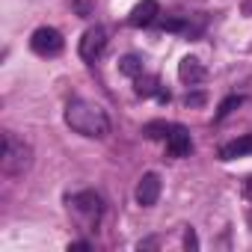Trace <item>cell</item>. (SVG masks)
I'll return each mask as SVG.
<instances>
[{"mask_svg": "<svg viewBox=\"0 0 252 252\" xmlns=\"http://www.w3.org/2000/svg\"><path fill=\"white\" fill-rule=\"evenodd\" d=\"M65 125L74 134L89 137V140H104L110 134V119H107L104 107H98L95 101H86V98L68 101V107H65Z\"/></svg>", "mask_w": 252, "mask_h": 252, "instance_id": "obj_1", "label": "cell"}, {"mask_svg": "<svg viewBox=\"0 0 252 252\" xmlns=\"http://www.w3.org/2000/svg\"><path fill=\"white\" fill-rule=\"evenodd\" d=\"M33 163V149L12 131L3 134V155H0V169L3 175H24Z\"/></svg>", "mask_w": 252, "mask_h": 252, "instance_id": "obj_2", "label": "cell"}, {"mask_svg": "<svg viewBox=\"0 0 252 252\" xmlns=\"http://www.w3.org/2000/svg\"><path fill=\"white\" fill-rule=\"evenodd\" d=\"M68 208L71 214L77 217V222L83 228H95L98 220H101V196L92 193V190H83V193H74L68 199Z\"/></svg>", "mask_w": 252, "mask_h": 252, "instance_id": "obj_3", "label": "cell"}, {"mask_svg": "<svg viewBox=\"0 0 252 252\" xmlns=\"http://www.w3.org/2000/svg\"><path fill=\"white\" fill-rule=\"evenodd\" d=\"M30 48H33V54H39V57H57V54H63L65 42H63L60 30H54V27H39V30L30 36Z\"/></svg>", "mask_w": 252, "mask_h": 252, "instance_id": "obj_4", "label": "cell"}, {"mask_svg": "<svg viewBox=\"0 0 252 252\" xmlns=\"http://www.w3.org/2000/svg\"><path fill=\"white\" fill-rule=\"evenodd\" d=\"M77 51H80V57H83L86 63H95V60L107 51V30H104V27H89V30L83 33Z\"/></svg>", "mask_w": 252, "mask_h": 252, "instance_id": "obj_5", "label": "cell"}, {"mask_svg": "<svg viewBox=\"0 0 252 252\" xmlns=\"http://www.w3.org/2000/svg\"><path fill=\"white\" fill-rule=\"evenodd\" d=\"M158 199H160V175L158 172H146L140 178V184H137V205L152 208V205H158Z\"/></svg>", "mask_w": 252, "mask_h": 252, "instance_id": "obj_6", "label": "cell"}, {"mask_svg": "<svg viewBox=\"0 0 252 252\" xmlns=\"http://www.w3.org/2000/svg\"><path fill=\"white\" fill-rule=\"evenodd\" d=\"M158 15H160V3L158 0H140V3L134 6V12H131V24L134 27H149V24H155L158 21Z\"/></svg>", "mask_w": 252, "mask_h": 252, "instance_id": "obj_7", "label": "cell"}, {"mask_svg": "<svg viewBox=\"0 0 252 252\" xmlns=\"http://www.w3.org/2000/svg\"><path fill=\"white\" fill-rule=\"evenodd\" d=\"M190 152H193L190 134L181 128V125H175V131L166 137V155H169V158H187Z\"/></svg>", "mask_w": 252, "mask_h": 252, "instance_id": "obj_8", "label": "cell"}, {"mask_svg": "<svg viewBox=\"0 0 252 252\" xmlns=\"http://www.w3.org/2000/svg\"><path fill=\"white\" fill-rule=\"evenodd\" d=\"M246 155H252V134H243V137H237L220 149V160H237Z\"/></svg>", "mask_w": 252, "mask_h": 252, "instance_id": "obj_9", "label": "cell"}, {"mask_svg": "<svg viewBox=\"0 0 252 252\" xmlns=\"http://www.w3.org/2000/svg\"><path fill=\"white\" fill-rule=\"evenodd\" d=\"M178 77H181V83H202L205 80V65L196 60V57H184L181 63H178Z\"/></svg>", "mask_w": 252, "mask_h": 252, "instance_id": "obj_10", "label": "cell"}, {"mask_svg": "<svg viewBox=\"0 0 252 252\" xmlns=\"http://www.w3.org/2000/svg\"><path fill=\"white\" fill-rule=\"evenodd\" d=\"M137 95H143V98H149V95H158L160 101H169V92H163L160 86H158V77H137Z\"/></svg>", "mask_w": 252, "mask_h": 252, "instance_id": "obj_11", "label": "cell"}, {"mask_svg": "<svg viewBox=\"0 0 252 252\" xmlns=\"http://www.w3.org/2000/svg\"><path fill=\"white\" fill-rule=\"evenodd\" d=\"M119 71H122L125 77H134V80H137V77L143 74V60H140V57H134V54L122 57V60H119Z\"/></svg>", "mask_w": 252, "mask_h": 252, "instance_id": "obj_12", "label": "cell"}, {"mask_svg": "<svg viewBox=\"0 0 252 252\" xmlns=\"http://www.w3.org/2000/svg\"><path fill=\"white\" fill-rule=\"evenodd\" d=\"M172 131H175V125H169V122H149L143 128V134L152 137V140H166Z\"/></svg>", "mask_w": 252, "mask_h": 252, "instance_id": "obj_13", "label": "cell"}, {"mask_svg": "<svg viewBox=\"0 0 252 252\" xmlns=\"http://www.w3.org/2000/svg\"><path fill=\"white\" fill-rule=\"evenodd\" d=\"M240 104H243V98H240V95H228V98L220 104V110H217V122H222V119H225L234 107H240Z\"/></svg>", "mask_w": 252, "mask_h": 252, "instance_id": "obj_14", "label": "cell"}, {"mask_svg": "<svg viewBox=\"0 0 252 252\" xmlns=\"http://www.w3.org/2000/svg\"><path fill=\"white\" fill-rule=\"evenodd\" d=\"M160 30H169V33H190V24L178 21V18H166L160 21Z\"/></svg>", "mask_w": 252, "mask_h": 252, "instance_id": "obj_15", "label": "cell"}, {"mask_svg": "<svg viewBox=\"0 0 252 252\" xmlns=\"http://www.w3.org/2000/svg\"><path fill=\"white\" fill-rule=\"evenodd\" d=\"M184 246H187V249H199V237H196L193 228H187V234H184Z\"/></svg>", "mask_w": 252, "mask_h": 252, "instance_id": "obj_16", "label": "cell"}, {"mask_svg": "<svg viewBox=\"0 0 252 252\" xmlns=\"http://www.w3.org/2000/svg\"><path fill=\"white\" fill-rule=\"evenodd\" d=\"M243 196H246V199L252 202V175H249V178L243 181Z\"/></svg>", "mask_w": 252, "mask_h": 252, "instance_id": "obj_17", "label": "cell"}, {"mask_svg": "<svg viewBox=\"0 0 252 252\" xmlns=\"http://www.w3.org/2000/svg\"><path fill=\"white\" fill-rule=\"evenodd\" d=\"M68 249H89V243H86V240H77V243H71Z\"/></svg>", "mask_w": 252, "mask_h": 252, "instance_id": "obj_18", "label": "cell"}]
</instances>
